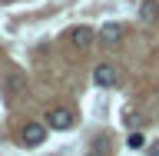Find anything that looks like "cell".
Returning <instances> with one entry per match:
<instances>
[{
	"instance_id": "cell-1",
	"label": "cell",
	"mask_w": 159,
	"mask_h": 156,
	"mask_svg": "<svg viewBox=\"0 0 159 156\" xmlns=\"http://www.w3.org/2000/svg\"><path fill=\"white\" fill-rule=\"evenodd\" d=\"M43 139H47V126H43V123H27L23 133H20V143H23V146H40Z\"/></svg>"
},
{
	"instance_id": "cell-2",
	"label": "cell",
	"mask_w": 159,
	"mask_h": 156,
	"mask_svg": "<svg viewBox=\"0 0 159 156\" xmlns=\"http://www.w3.org/2000/svg\"><path fill=\"white\" fill-rule=\"evenodd\" d=\"M66 37H70V43H73L76 50H86L89 43L96 40V30H89V27H70Z\"/></svg>"
},
{
	"instance_id": "cell-3",
	"label": "cell",
	"mask_w": 159,
	"mask_h": 156,
	"mask_svg": "<svg viewBox=\"0 0 159 156\" xmlns=\"http://www.w3.org/2000/svg\"><path fill=\"white\" fill-rule=\"evenodd\" d=\"M73 123H76L73 113L63 110V106H57V110H50V113H47V126H50V130H70Z\"/></svg>"
},
{
	"instance_id": "cell-4",
	"label": "cell",
	"mask_w": 159,
	"mask_h": 156,
	"mask_svg": "<svg viewBox=\"0 0 159 156\" xmlns=\"http://www.w3.org/2000/svg\"><path fill=\"white\" fill-rule=\"evenodd\" d=\"M93 83H96V87H103V90L116 87V70L109 67V63H99V67L93 70Z\"/></svg>"
},
{
	"instance_id": "cell-5",
	"label": "cell",
	"mask_w": 159,
	"mask_h": 156,
	"mask_svg": "<svg viewBox=\"0 0 159 156\" xmlns=\"http://www.w3.org/2000/svg\"><path fill=\"white\" fill-rule=\"evenodd\" d=\"M99 40L109 43V47H116L119 40H123V27H119V23H106V27L99 30Z\"/></svg>"
},
{
	"instance_id": "cell-6",
	"label": "cell",
	"mask_w": 159,
	"mask_h": 156,
	"mask_svg": "<svg viewBox=\"0 0 159 156\" xmlns=\"http://www.w3.org/2000/svg\"><path fill=\"white\" fill-rule=\"evenodd\" d=\"M139 20H143V23H156V20H159V3H156V0H143Z\"/></svg>"
},
{
	"instance_id": "cell-7",
	"label": "cell",
	"mask_w": 159,
	"mask_h": 156,
	"mask_svg": "<svg viewBox=\"0 0 159 156\" xmlns=\"http://www.w3.org/2000/svg\"><path fill=\"white\" fill-rule=\"evenodd\" d=\"M126 146H129V149H143V146H146V136H143L139 130H133V133L126 136Z\"/></svg>"
},
{
	"instance_id": "cell-8",
	"label": "cell",
	"mask_w": 159,
	"mask_h": 156,
	"mask_svg": "<svg viewBox=\"0 0 159 156\" xmlns=\"http://www.w3.org/2000/svg\"><path fill=\"white\" fill-rule=\"evenodd\" d=\"M89 156H106V146H103V143H96V149H93Z\"/></svg>"
}]
</instances>
